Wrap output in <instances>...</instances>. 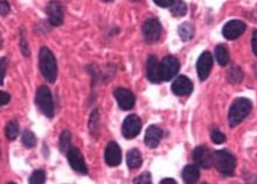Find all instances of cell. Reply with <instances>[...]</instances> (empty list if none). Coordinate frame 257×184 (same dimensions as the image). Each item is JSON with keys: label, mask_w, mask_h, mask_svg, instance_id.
<instances>
[{"label": "cell", "mask_w": 257, "mask_h": 184, "mask_svg": "<svg viewBox=\"0 0 257 184\" xmlns=\"http://www.w3.org/2000/svg\"><path fill=\"white\" fill-rule=\"evenodd\" d=\"M141 120L140 118L136 114H130L125 118L122 126V133H123L124 138L127 139H133L136 138L141 130Z\"/></svg>", "instance_id": "ba28073f"}, {"label": "cell", "mask_w": 257, "mask_h": 184, "mask_svg": "<svg viewBox=\"0 0 257 184\" xmlns=\"http://www.w3.org/2000/svg\"><path fill=\"white\" fill-rule=\"evenodd\" d=\"M151 182H152V180H151L150 173H143L140 176H138L137 179L133 181V183H144V184H149Z\"/></svg>", "instance_id": "f546056e"}, {"label": "cell", "mask_w": 257, "mask_h": 184, "mask_svg": "<svg viewBox=\"0 0 257 184\" xmlns=\"http://www.w3.org/2000/svg\"><path fill=\"white\" fill-rule=\"evenodd\" d=\"M0 11H1L2 17H4V15H6V14H8V13H9L8 1H6V0H1V1H0Z\"/></svg>", "instance_id": "1f68e13d"}, {"label": "cell", "mask_w": 257, "mask_h": 184, "mask_svg": "<svg viewBox=\"0 0 257 184\" xmlns=\"http://www.w3.org/2000/svg\"><path fill=\"white\" fill-rule=\"evenodd\" d=\"M143 35L147 43H154L162 35V25L157 19H149L143 25Z\"/></svg>", "instance_id": "8992f818"}, {"label": "cell", "mask_w": 257, "mask_h": 184, "mask_svg": "<svg viewBox=\"0 0 257 184\" xmlns=\"http://www.w3.org/2000/svg\"><path fill=\"white\" fill-rule=\"evenodd\" d=\"M153 1L160 7H171L174 0H153Z\"/></svg>", "instance_id": "d6a6232c"}, {"label": "cell", "mask_w": 257, "mask_h": 184, "mask_svg": "<svg viewBox=\"0 0 257 184\" xmlns=\"http://www.w3.org/2000/svg\"><path fill=\"white\" fill-rule=\"evenodd\" d=\"M46 181V173L43 170H37L30 177L31 184H43Z\"/></svg>", "instance_id": "4316f807"}, {"label": "cell", "mask_w": 257, "mask_h": 184, "mask_svg": "<svg viewBox=\"0 0 257 184\" xmlns=\"http://www.w3.org/2000/svg\"><path fill=\"white\" fill-rule=\"evenodd\" d=\"M146 76L151 83L158 84L163 80L160 73V63L156 56H150L146 61Z\"/></svg>", "instance_id": "9a60e30c"}, {"label": "cell", "mask_w": 257, "mask_h": 184, "mask_svg": "<svg viewBox=\"0 0 257 184\" xmlns=\"http://www.w3.org/2000/svg\"><path fill=\"white\" fill-rule=\"evenodd\" d=\"M104 159L108 166L110 167H117L120 166L122 162V149L118 146L117 143L111 141L108 144L107 148H105Z\"/></svg>", "instance_id": "5bb4252c"}, {"label": "cell", "mask_w": 257, "mask_h": 184, "mask_svg": "<svg viewBox=\"0 0 257 184\" xmlns=\"http://www.w3.org/2000/svg\"><path fill=\"white\" fill-rule=\"evenodd\" d=\"M212 68H213V55H212L210 51H205V53L201 54V56L199 57L197 63L199 78L201 80L207 79L212 72Z\"/></svg>", "instance_id": "8fae6325"}, {"label": "cell", "mask_w": 257, "mask_h": 184, "mask_svg": "<svg viewBox=\"0 0 257 184\" xmlns=\"http://www.w3.org/2000/svg\"><path fill=\"white\" fill-rule=\"evenodd\" d=\"M127 162L130 169L139 168L143 163V157H141L140 151L138 149H131L127 155Z\"/></svg>", "instance_id": "d6986e66"}, {"label": "cell", "mask_w": 257, "mask_h": 184, "mask_svg": "<svg viewBox=\"0 0 257 184\" xmlns=\"http://www.w3.org/2000/svg\"><path fill=\"white\" fill-rule=\"evenodd\" d=\"M90 131L91 133H96L98 131V112L97 110H95L92 112L91 118H90Z\"/></svg>", "instance_id": "f1b7e54d"}, {"label": "cell", "mask_w": 257, "mask_h": 184, "mask_svg": "<svg viewBox=\"0 0 257 184\" xmlns=\"http://www.w3.org/2000/svg\"><path fill=\"white\" fill-rule=\"evenodd\" d=\"M171 13L174 17H184L187 13V6L182 0H174V2L171 6Z\"/></svg>", "instance_id": "603a6c76"}, {"label": "cell", "mask_w": 257, "mask_h": 184, "mask_svg": "<svg viewBox=\"0 0 257 184\" xmlns=\"http://www.w3.org/2000/svg\"><path fill=\"white\" fill-rule=\"evenodd\" d=\"M160 183H162V184H176L175 181L172 180V179H165V180H163Z\"/></svg>", "instance_id": "8d00e7d4"}, {"label": "cell", "mask_w": 257, "mask_h": 184, "mask_svg": "<svg viewBox=\"0 0 257 184\" xmlns=\"http://www.w3.org/2000/svg\"><path fill=\"white\" fill-rule=\"evenodd\" d=\"M194 31H195L194 26L189 24V22H185V24H182L179 27L178 33L180 38H181L182 41H189L193 37H194Z\"/></svg>", "instance_id": "44dd1931"}, {"label": "cell", "mask_w": 257, "mask_h": 184, "mask_svg": "<svg viewBox=\"0 0 257 184\" xmlns=\"http://www.w3.org/2000/svg\"><path fill=\"white\" fill-rule=\"evenodd\" d=\"M39 67L43 76L49 83H54L57 77V63L49 48L43 47L39 53Z\"/></svg>", "instance_id": "6da1fadb"}, {"label": "cell", "mask_w": 257, "mask_h": 184, "mask_svg": "<svg viewBox=\"0 0 257 184\" xmlns=\"http://www.w3.org/2000/svg\"><path fill=\"white\" fill-rule=\"evenodd\" d=\"M5 70H6V59H1V84L4 83Z\"/></svg>", "instance_id": "d590c367"}, {"label": "cell", "mask_w": 257, "mask_h": 184, "mask_svg": "<svg viewBox=\"0 0 257 184\" xmlns=\"http://www.w3.org/2000/svg\"><path fill=\"white\" fill-rule=\"evenodd\" d=\"M21 31V37H20V47H21V50H22V54L25 55V56H30V49H28V43L27 41H26V38L24 37V35H22Z\"/></svg>", "instance_id": "4dcf8cb0"}, {"label": "cell", "mask_w": 257, "mask_h": 184, "mask_svg": "<svg viewBox=\"0 0 257 184\" xmlns=\"http://www.w3.org/2000/svg\"><path fill=\"white\" fill-rule=\"evenodd\" d=\"M67 156H68V161L70 167L73 168L74 170L80 174H86L88 173V167H86L85 157L81 154L77 148H70L68 153H67Z\"/></svg>", "instance_id": "4fadbf2b"}, {"label": "cell", "mask_w": 257, "mask_h": 184, "mask_svg": "<svg viewBox=\"0 0 257 184\" xmlns=\"http://www.w3.org/2000/svg\"><path fill=\"white\" fill-rule=\"evenodd\" d=\"M114 96L116 101L118 103V106L124 111H128V110L133 109L134 103H136V98H134L133 93L130 90L124 88H117L114 91Z\"/></svg>", "instance_id": "9c48e42d"}, {"label": "cell", "mask_w": 257, "mask_h": 184, "mask_svg": "<svg viewBox=\"0 0 257 184\" xmlns=\"http://www.w3.org/2000/svg\"><path fill=\"white\" fill-rule=\"evenodd\" d=\"M35 104L48 118H51L54 115V104L53 97H51L50 90L46 85L39 86L35 93Z\"/></svg>", "instance_id": "277c9868"}, {"label": "cell", "mask_w": 257, "mask_h": 184, "mask_svg": "<svg viewBox=\"0 0 257 184\" xmlns=\"http://www.w3.org/2000/svg\"><path fill=\"white\" fill-rule=\"evenodd\" d=\"M163 138V131L158 126L152 125L146 130L145 145L150 148H156L158 146Z\"/></svg>", "instance_id": "e0dca14e"}, {"label": "cell", "mask_w": 257, "mask_h": 184, "mask_svg": "<svg viewBox=\"0 0 257 184\" xmlns=\"http://www.w3.org/2000/svg\"><path fill=\"white\" fill-rule=\"evenodd\" d=\"M9 99H11V96H9V93L4 92V91L0 93V104H1V106L8 104Z\"/></svg>", "instance_id": "836d02e7"}, {"label": "cell", "mask_w": 257, "mask_h": 184, "mask_svg": "<svg viewBox=\"0 0 257 184\" xmlns=\"http://www.w3.org/2000/svg\"><path fill=\"white\" fill-rule=\"evenodd\" d=\"M243 78V74L239 67H233L228 72V79L231 83H239Z\"/></svg>", "instance_id": "484cf974"}, {"label": "cell", "mask_w": 257, "mask_h": 184, "mask_svg": "<svg viewBox=\"0 0 257 184\" xmlns=\"http://www.w3.org/2000/svg\"><path fill=\"white\" fill-rule=\"evenodd\" d=\"M72 148V134L69 131H63L60 137V150L62 153H68Z\"/></svg>", "instance_id": "7402d4cb"}, {"label": "cell", "mask_w": 257, "mask_h": 184, "mask_svg": "<svg viewBox=\"0 0 257 184\" xmlns=\"http://www.w3.org/2000/svg\"><path fill=\"white\" fill-rule=\"evenodd\" d=\"M252 47H253V51H254V54L257 55V31L254 32V34H253Z\"/></svg>", "instance_id": "e575fe53"}, {"label": "cell", "mask_w": 257, "mask_h": 184, "mask_svg": "<svg viewBox=\"0 0 257 184\" xmlns=\"http://www.w3.org/2000/svg\"><path fill=\"white\" fill-rule=\"evenodd\" d=\"M193 160L197 166L208 169L214 164V155L212 154L208 147L199 146L193 150Z\"/></svg>", "instance_id": "5b68a950"}, {"label": "cell", "mask_w": 257, "mask_h": 184, "mask_svg": "<svg viewBox=\"0 0 257 184\" xmlns=\"http://www.w3.org/2000/svg\"><path fill=\"white\" fill-rule=\"evenodd\" d=\"M21 141H22V144H24L25 147L33 148L35 145H37V137H35L33 132L26 130V131H24V133H22Z\"/></svg>", "instance_id": "cb8c5ba5"}, {"label": "cell", "mask_w": 257, "mask_h": 184, "mask_svg": "<svg viewBox=\"0 0 257 184\" xmlns=\"http://www.w3.org/2000/svg\"><path fill=\"white\" fill-rule=\"evenodd\" d=\"M48 14V20L53 26H61L63 22V6L56 0H51L48 2L46 7Z\"/></svg>", "instance_id": "7c38bea8"}, {"label": "cell", "mask_w": 257, "mask_h": 184, "mask_svg": "<svg viewBox=\"0 0 257 184\" xmlns=\"http://www.w3.org/2000/svg\"><path fill=\"white\" fill-rule=\"evenodd\" d=\"M180 62L174 56H166L160 63V73L163 80H171L179 73Z\"/></svg>", "instance_id": "52a82bcc"}, {"label": "cell", "mask_w": 257, "mask_h": 184, "mask_svg": "<svg viewBox=\"0 0 257 184\" xmlns=\"http://www.w3.org/2000/svg\"><path fill=\"white\" fill-rule=\"evenodd\" d=\"M172 91L176 96H187L193 91L192 80L186 76H179L172 84Z\"/></svg>", "instance_id": "2e32d148"}, {"label": "cell", "mask_w": 257, "mask_h": 184, "mask_svg": "<svg viewBox=\"0 0 257 184\" xmlns=\"http://www.w3.org/2000/svg\"><path fill=\"white\" fill-rule=\"evenodd\" d=\"M247 26L243 21L230 20L228 21L222 28V34L227 40H236L244 33Z\"/></svg>", "instance_id": "30bf717a"}, {"label": "cell", "mask_w": 257, "mask_h": 184, "mask_svg": "<svg viewBox=\"0 0 257 184\" xmlns=\"http://www.w3.org/2000/svg\"><path fill=\"white\" fill-rule=\"evenodd\" d=\"M181 177L185 183L193 184L198 182V180L200 179V170H199V166H197V164H187V166L184 168V170H182Z\"/></svg>", "instance_id": "ac0fdd59"}, {"label": "cell", "mask_w": 257, "mask_h": 184, "mask_svg": "<svg viewBox=\"0 0 257 184\" xmlns=\"http://www.w3.org/2000/svg\"><path fill=\"white\" fill-rule=\"evenodd\" d=\"M215 57H216L220 66H227L228 62H229V51H228L227 47L224 46V44H218V46L215 48Z\"/></svg>", "instance_id": "ffe728a7"}, {"label": "cell", "mask_w": 257, "mask_h": 184, "mask_svg": "<svg viewBox=\"0 0 257 184\" xmlns=\"http://www.w3.org/2000/svg\"><path fill=\"white\" fill-rule=\"evenodd\" d=\"M214 166L221 174L226 176H233L235 173V156L228 150H217L214 153Z\"/></svg>", "instance_id": "3957f363"}, {"label": "cell", "mask_w": 257, "mask_h": 184, "mask_svg": "<svg viewBox=\"0 0 257 184\" xmlns=\"http://www.w3.org/2000/svg\"><path fill=\"white\" fill-rule=\"evenodd\" d=\"M131 1H132V2H137V1H139V0H131Z\"/></svg>", "instance_id": "74e56055"}, {"label": "cell", "mask_w": 257, "mask_h": 184, "mask_svg": "<svg viewBox=\"0 0 257 184\" xmlns=\"http://www.w3.org/2000/svg\"><path fill=\"white\" fill-rule=\"evenodd\" d=\"M252 102L249 99H235L230 106L229 114H228V120H229L230 127H235L240 122H242L244 118L248 117L250 111H252Z\"/></svg>", "instance_id": "7a4b0ae2"}, {"label": "cell", "mask_w": 257, "mask_h": 184, "mask_svg": "<svg viewBox=\"0 0 257 184\" xmlns=\"http://www.w3.org/2000/svg\"><path fill=\"white\" fill-rule=\"evenodd\" d=\"M5 133L6 138H7L8 140H14V139H17L19 134V125L15 121H9L8 124L6 125Z\"/></svg>", "instance_id": "d4e9b609"}, {"label": "cell", "mask_w": 257, "mask_h": 184, "mask_svg": "<svg viewBox=\"0 0 257 184\" xmlns=\"http://www.w3.org/2000/svg\"><path fill=\"white\" fill-rule=\"evenodd\" d=\"M103 1H112V0H103Z\"/></svg>", "instance_id": "f35d334b"}, {"label": "cell", "mask_w": 257, "mask_h": 184, "mask_svg": "<svg viewBox=\"0 0 257 184\" xmlns=\"http://www.w3.org/2000/svg\"><path fill=\"white\" fill-rule=\"evenodd\" d=\"M211 138H212V140H213V143L216 144V145H221V144H223L224 141H226V135H224L223 133H221V132L218 130L212 131Z\"/></svg>", "instance_id": "83f0119b"}]
</instances>
